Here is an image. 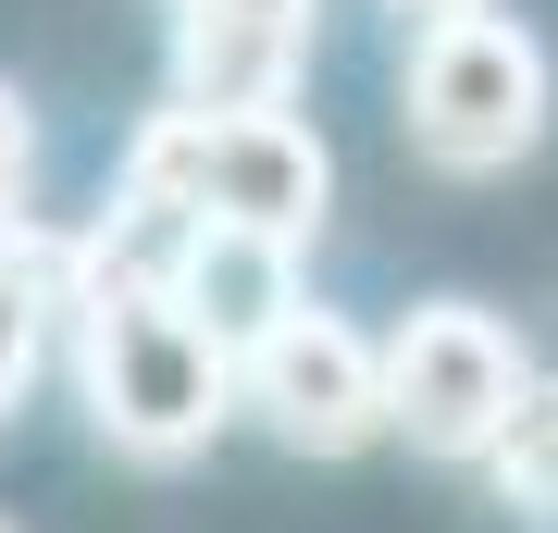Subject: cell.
Here are the masks:
<instances>
[{
	"label": "cell",
	"instance_id": "6",
	"mask_svg": "<svg viewBox=\"0 0 558 533\" xmlns=\"http://www.w3.org/2000/svg\"><path fill=\"white\" fill-rule=\"evenodd\" d=\"M323 0H174V112H286Z\"/></svg>",
	"mask_w": 558,
	"mask_h": 533
},
{
	"label": "cell",
	"instance_id": "11",
	"mask_svg": "<svg viewBox=\"0 0 558 533\" xmlns=\"http://www.w3.org/2000/svg\"><path fill=\"white\" fill-rule=\"evenodd\" d=\"M0 533H13V521H0Z\"/></svg>",
	"mask_w": 558,
	"mask_h": 533
},
{
	"label": "cell",
	"instance_id": "5",
	"mask_svg": "<svg viewBox=\"0 0 558 533\" xmlns=\"http://www.w3.org/2000/svg\"><path fill=\"white\" fill-rule=\"evenodd\" d=\"M236 410L274 447H299V459H360V447H385V360H373V336H360L348 311L299 298V311L236 360Z\"/></svg>",
	"mask_w": 558,
	"mask_h": 533
},
{
	"label": "cell",
	"instance_id": "8",
	"mask_svg": "<svg viewBox=\"0 0 558 533\" xmlns=\"http://www.w3.org/2000/svg\"><path fill=\"white\" fill-rule=\"evenodd\" d=\"M75 298V237H38V223H0V422L38 385V348Z\"/></svg>",
	"mask_w": 558,
	"mask_h": 533
},
{
	"label": "cell",
	"instance_id": "10",
	"mask_svg": "<svg viewBox=\"0 0 558 533\" xmlns=\"http://www.w3.org/2000/svg\"><path fill=\"white\" fill-rule=\"evenodd\" d=\"M385 13H398L410 38H422V25H459V13H484V0H385Z\"/></svg>",
	"mask_w": 558,
	"mask_h": 533
},
{
	"label": "cell",
	"instance_id": "7",
	"mask_svg": "<svg viewBox=\"0 0 558 533\" xmlns=\"http://www.w3.org/2000/svg\"><path fill=\"white\" fill-rule=\"evenodd\" d=\"M174 311L199 323L223 360H248L286 311H299V249L236 237V223H199V249H186V274H174Z\"/></svg>",
	"mask_w": 558,
	"mask_h": 533
},
{
	"label": "cell",
	"instance_id": "9",
	"mask_svg": "<svg viewBox=\"0 0 558 533\" xmlns=\"http://www.w3.org/2000/svg\"><path fill=\"white\" fill-rule=\"evenodd\" d=\"M25 186H38V124H25V99L0 87V223H25Z\"/></svg>",
	"mask_w": 558,
	"mask_h": 533
},
{
	"label": "cell",
	"instance_id": "1",
	"mask_svg": "<svg viewBox=\"0 0 558 533\" xmlns=\"http://www.w3.org/2000/svg\"><path fill=\"white\" fill-rule=\"evenodd\" d=\"M75 397L87 435L137 472H186L236 422V360H223L174 298H75Z\"/></svg>",
	"mask_w": 558,
	"mask_h": 533
},
{
	"label": "cell",
	"instance_id": "4",
	"mask_svg": "<svg viewBox=\"0 0 558 533\" xmlns=\"http://www.w3.org/2000/svg\"><path fill=\"white\" fill-rule=\"evenodd\" d=\"M373 360H385V435H410V459H497L521 385H534L521 336L472 298H422Z\"/></svg>",
	"mask_w": 558,
	"mask_h": 533
},
{
	"label": "cell",
	"instance_id": "2",
	"mask_svg": "<svg viewBox=\"0 0 558 533\" xmlns=\"http://www.w3.org/2000/svg\"><path fill=\"white\" fill-rule=\"evenodd\" d=\"M124 186L161 198L186 223H236V237L311 249L323 198H336V161L299 112H149L124 137Z\"/></svg>",
	"mask_w": 558,
	"mask_h": 533
},
{
	"label": "cell",
	"instance_id": "3",
	"mask_svg": "<svg viewBox=\"0 0 558 533\" xmlns=\"http://www.w3.org/2000/svg\"><path fill=\"white\" fill-rule=\"evenodd\" d=\"M546 50L509 13H459L410 38V149L435 174H509L546 137Z\"/></svg>",
	"mask_w": 558,
	"mask_h": 533
}]
</instances>
